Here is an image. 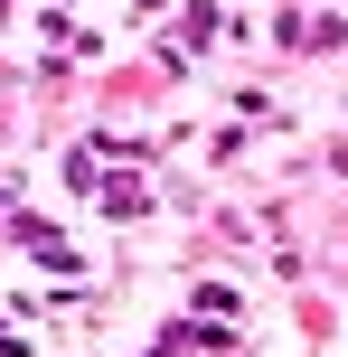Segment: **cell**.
I'll list each match as a JSON object with an SVG mask.
<instances>
[{
    "mask_svg": "<svg viewBox=\"0 0 348 357\" xmlns=\"http://www.w3.org/2000/svg\"><path fill=\"white\" fill-rule=\"evenodd\" d=\"M0 357H19V348H10V339H0Z\"/></svg>",
    "mask_w": 348,
    "mask_h": 357,
    "instance_id": "2",
    "label": "cell"
},
{
    "mask_svg": "<svg viewBox=\"0 0 348 357\" xmlns=\"http://www.w3.org/2000/svg\"><path fill=\"white\" fill-rule=\"evenodd\" d=\"M104 207L113 216H142V178H104Z\"/></svg>",
    "mask_w": 348,
    "mask_h": 357,
    "instance_id": "1",
    "label": "cell"
}]
</instances>
